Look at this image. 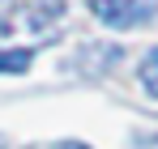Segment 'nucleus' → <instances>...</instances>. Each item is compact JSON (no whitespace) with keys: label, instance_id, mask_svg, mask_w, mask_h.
I'll list each match as a JSON object with an SVG mask.
<instances>
[{"label":"nucleus","instance_id":"obj_1","mask_svg":"<svg viewBox=\"0 0 158 149\" xmlns=\"http://www.w3.org/2000/svg\"><path fill=\"white\" fill-rule=\"evenodd\" d=\"M90 9L98 13V22L115 26V30H137V26L154 13L150 0H90Z\"/></svg>","mask_w":158,"mask_h":149},{"label":"nucleus","instance_id":"obj_2","mask_svg":"<svg viewBox=\"0 0 158 149\" xmlns=\"http://www.w3.org/2000/svg\"><path fill=\"white\" fill-rule=\"evenodd\" d=\"M141 85H145V94H154V98H158V47L141 60Z\"/></svg>","mask_w":158,"mask_h":149},{"label":"nucleus","instance_id":"obj_3","mask_svg":"<svg viewBox=\"0 0 158 149\" xmlns=\"http://www.w3.org/2000/svg\"><path fill=\"white\" fill-rule=\"evenodd\" d=\"M30 51H0V73H26L30 68Z\"/></svg>","mask_w":158,"mask_h":149},{"label":"nucleus","instance_id":"obj_4","mask_svg":"<svg viewBox=\"0 0 158 149\" xmlns=\"http://www.w3.org/2000/svg\"><path fill=\"white\" fill-rule=\"evenodd\" d=\"M56 149H90V145H81V141H60Z\"/></svg>","mask_w":158,"mask_h":149},{"label":"nucleus","instance_id":"obj_5","mask_svg":"<svg viewBox=\"0 0 158 149\" xmlns=\"http://www.w3.org/2000/svg\"><path fill=\"white\" fill-rule=\"evenodd\" d=\"M0 149H4V136H0Z\"/></svg>","mask_w":158,"mask_h":149}]
</instances>
